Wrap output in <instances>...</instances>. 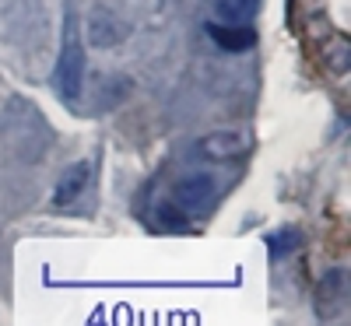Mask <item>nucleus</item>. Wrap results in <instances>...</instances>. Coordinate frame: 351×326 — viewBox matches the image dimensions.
Instances as JSON below:
<instances>
[{
    "label": "nucleus",
    "instance_id": "nucleus-1",
    "mask_svg": "<svg viewBox=\"0 0 351 326\" xmlns=\"http://www.w3.org/2000/svg\"><path fill=\"white\" fill-rule=\"evenodd\" d=\"M56 92L71 105H77L84 92V46L74 21H67L64 28V49H60V60H56Z\"/></svg>",
    "mask_w": 351,
    "mask_h": 326
},
{
    "label": "nucleus",
    "instance_id": "nucleus-2",
    "mask_svg": "<svg viewBox=\"0 0 351 326\" xmlns=\"http://www.w3.org/2000/svg\"><path fill=\"white\" fill-rule=\"evenodd\" d=\"M84 39L95 49H116L130 39V21L109 4H95L84 18Z\"/></svg>",
    "mask_w": 351,
    "mask_h": 326
},
{
    "label": "nucleus",
    "instance_id": "nucleus-3",
    "mask_svg": "<svg viewBox=\"0 0 351 326\" xmlns=\"http://www.w3.org/2000/svg\"><path fill=\"white\" fill-rule=\"evenodd\" d=\"M246 151V137L239 130H211L193 144V155L204 162H232Z\"/></svg>",
    "mask_w": 351,
    "mask_h": 326
},
{
    "label": "nucleus",
    "instance_id": "nucleus-4",
    "mask_svg": "<svg viewBox=\"0 0 351 326\" xmlns=\"http://www.w3.org/2000/svg\"><path fill=\"white\" fill-rule=\"evenodd\" d=\"M172 193H176V203H180L183 211H204V207L215 200V179H211V175H204V172L183 175Z\"/></svg>",
    "mask_w": 351,
    "mask_h": 326
},
{
    "label": "nucleus",
    "instance_id": "nucleus-5",
    "mask_svg": "<svg viewBox=\"0 0 351 326\" xmlns=\"http://www.w3.org/2000/svg\"><path fill=\"white\" fill-rule=\"evenodd\" d=\"M88 183H92V162H74V165L60 175V183H56V190H53V203H56V207L74 203V200L88 190Z\"/></svg>",
    "mask_w": 351,
    "mask_h": 326
},
{
    "label": "nucleus",
    "instance_id": "nucleus-6",
    "mask_svg": "<svg viewBox=\"0 0 351 326\" xmlns=\"http://www.w3.org/2000/svg\"><path fill=\"white\" fill-rule=\"evenodd\" d=\"M208 39L221 49V53H246L253 49L256 36H253V28L250 25H208Z\"/></svg>",
    "mask_w": 351,
    "mask_h": 326
},
{
    "label": "nucleus",
    "instance_id": "nucleus-7",
    "mask_svg": "<svg viewBox=\"0 0 351 326\" xmlns=\"http://www.w3.org/2000/svg\"><path fill=\"white\" fill-rule=\"evenodd\" d=\"M344 302H348V277H344V271H330L319 281V316L341 312Z\"/></svg>",
    "mask_w": 351,
    "mask_h": 326
},
{
    "label": "nucleus",
    "instance_id": "nucleus-8",
    "mask_svg": "<svg viewBox=\"0 0 351 326\" xmlns=\"http://www.w3.org/2000/svg\"><path fill=\"white\" fill-rule=\"evenodd\" d=\"M130 77H123V74H106V77H99V84H95V109L99 112H109V109H116L127 95H130Z\"/></svg>",
    "mask_w": 351,
    "mask_h": 326
},
{
    "label": "nucleus",
    "instance_id": "nucleus-9",
    "mask_svg": "<svg viewBox=\"0 0 351 326\" xmlns=\"http://www.w3.org/2000/svg\"><path fill=\"white\" fill-rule=\"evenodd\" d=\"M260 11V0H215V14L228 25H250Z\"/></svg>",
    "mask_w": 351,
    "mask_h": 326
},
{
    "label": "nucleus",
    "instance_id": "nucleus-10",
    "mask_svg": "<svg viewBox=\"0 0 351 326\" xmlns=\"http://www.w3.org/2000/svg\"><path fill=\"white\" fill-rule=\"evenodd\" d=\"M295 246H299V231H291V228L271 231V235H267V249H271L274 256H285V253H291Z\"/></svg>",
    "mask_w": 351,
    "mask_h": 326
},
{
    "label": "nucleus",
    "instance_id": "nucleus-11",
    "mask_svg": "<svg viewBox=\"0 0 351 326\" xmlns=\"http://www.w3.org/2000/svg\"><path fill=\"white\" fill-rule=\"evenodd\" d=\"M324 60H327L330 71L341 74V71L348 67V42H344V39H334V42H330V53H324Z\"/></svg>",
    "mask_w": 351,
    "mask_h": 326
}]
</instances>
